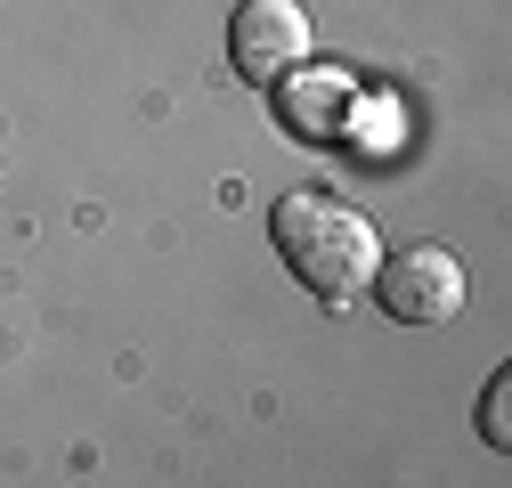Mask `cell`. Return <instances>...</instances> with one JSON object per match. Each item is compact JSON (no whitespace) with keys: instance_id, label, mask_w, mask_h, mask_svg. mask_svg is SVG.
Listing matches in <instances>:
<instances>
[{"instance_id":"cell-2","label":"cell","mask_w":512,"mask_h":488,"mask_svg":"<svg viewBox=\"0 0 512 488\" xmlns=\"http://www.w3.org/2000/svg\"><path fill=\"white\" fill-rule=\"evenodd\" d=\"M464 293H472V277L447 244H399V253L374 261V301L399 326H447L464 310Z\"/></svg>"},{"instance_id":"cell-4","label":"cell","mask_w":512,"mask_h":488,"mask_svg":"<svg viewBox=\"0 0 512 488\" xmlns=\"http://www.w3.org/2000/svg\"><path fill=\"white\" fill-rule=\"evenodd\" d=\"M342 106H350L342 82H309V90L293 98V131H301V139H334V131H342Z\"/></svg>"},{"instance_id":"cell-1","label":"cell","mask_w":512,"mask_h":488,"mask_svg":"<svg viewBox=\"0 0 512 488\" xmlns=\"http://www.w3.org/2000/svg\"><path fill=\"white\" fill-rule=\"evenodd\" d=\"M269 236H277L285 269H293L317 301H334V310H342V301H358V293L374 285L382 244H374L366 212H350V204H334V196H317V188L285 196V204L269 212Z\"/></svg>"},{"instance_id":"cell-3","label":"cell","mask_w":512,"mask_h":488,"mask_svg":"<svg viewBox=\"0 0 512 488\" xmlns=\"http://www.w3.org/2000/svg\"><path fill=\"white\" fill-rule=\"evenodd\" d=\"M228 66L252 90H277L309 66V9L301 0H244L228 17Z\"/></svg>"},{"instance_id":"cell-5","label":"cell","mask_w":512,"mask_h":488,"mask_svg":"<svg viewBox=\"0 0 512 488\" xmlns=\"http://www.w3.org/2000/svg\"><path fill=\"white\" fill-rule=\"evenodd\" d=\"M480 432H488V448H512V375H488V399H480Z\"/></svg>"}]
</instances>
